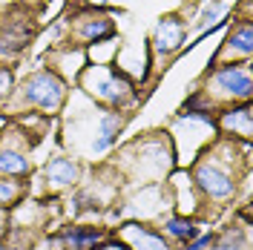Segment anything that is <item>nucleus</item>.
<instances>
[{"mask_svg": "<svg viewBox=\"0 0 253 250\" xmlns=\"http://www.w3.org/2000/svg\"><path fill=\"white\" fill-rule=\"evenodd\" d=\"M63 95H66V83H63L55 72L41 69L23 81V104L38 107L43 112H55L63 104Z\"/></svg>", "mask_w": 253, "mask_h": 250, "instance_id": "nucleus-1", "label": "nucleus"}, {"mask_svg": "<svg viewBox=\"0 0 253 250\" xmlns=\"http://www.w3.org/2000/svg\"><path fill=\"white\" fill-rule=\"evenodd\" d=\"M207 95L227 98V101H248V98H251V69H248V63L219 66V69L210 75Z\"/></svg>", "mask_w": 253, "mask_h": 250, "instance_id": "nucleus-2", "label": "nucleus"}, {"mask_svg": "<svg viewBox=\"0 0 253 250\" xmlns=\"http://www.w3.org/2000/svg\"><path fill=\"white\" fill-rule=\"evenodd\" d=\"M196 184H199V190L205 196L216 199V202H224V199H230L236 193V181H233L230 170L221 167L219 161H199V167H196Z\"/></svg>", "mask_w": 253, "mask_h": 250, "instance_id": "nucleus-3", "label": "nucleus"}, {"mask_svg": "<svg viewBox=\"0 0 253 250\" xmlns=\"http://www.w3.org/2000/svg\"><path fill=\"white\" fill-rule=\"evenodd\" d=\"M89 92L98 95L101 101H107L112 107H118V104H124L126 98H129V83H126L121 75H115V72H101V75H89Z\"/></svg>", "mask_w": 253, "mask_h": 250, "instance_id": "nucleus-4", "label": "nucleus"}, {"mask_svg": "<svg viewBox=\"0 0 253 250\" xmlns=\"http://www.w3.org/2000/svg\"><path fill=\"white\" fill-rule=\"evenodd\" d=\"M184 43V26H181V20L178 17H161V23H158L156 29V49L158 55H170L175 49Z\"/></svg>", "mask_w": 253, "mask_h": 250, "instance_id": "nucleus-5", "label": "nucleus"}, {"mask_svg": "<svg viewBox=\"0 0 253 250\" xmlns=\"http://www.w3.org/2000/svg\"><path fill=\"white\" fill-rule=\"evenodd\" d=\"M124 239L129 242L132 250H170V245H167L164 236H158L156 230H150V227H144V224H126Z\"/></svg>", "mask_w": 253, "mask_h": 250, "instance_id": "nucleus-6", "label": "nucleus"}, {"mask_svg": "<svg viewBox=\"0 0 253 250\" xmlns=\"http://www.w3.org/2000/svg\"><path fill=\"white\" fill-rule=\"evenodd\" d=\"M29 35L32 32H26V29L15 32V20H3L0 23V58H15V55H20L26 49V43H29Z\"/></svg>", "mask_w": 253, "mask_h": 250, "instance_id": "nucleus-7", "label": "nucleus"}, {"mask_svg": "<svg viewBox=\"0 0 253 250\" xmlns=\"http://www.w3.org/2000/svg\"><path fill=\"white\" fill-rule=\"evenodd\" d=\"M43 175H46V181L52 184V187H69V184H75L78 181V164L72 161V158H52L46 164V170H43Z\"/></svg>", "mask_w": 253, "mask_h": 250, "instance_id": "nucleus-8", "label": "nucleus"}, {"mask_svg": "<svg viewBox=\"0 0 253 250\" xmlns=\"http://www.w3.org/2000/svg\"><path fill=\"white\" fill-rule=\"evenodd\" d=\"M124 115L121 112H104L101 115V129H98V138L92 141V153H104L107 147H112L118 141V132L124 129Z\"/></svg>", "mask_w": 253, "mask_h": 250, "instance_id": "nucleus-9", "label": "nucleus"}, {"mask_svg": "<svg viewBox=\"0 0 253 250\" xmlns=\"http://www.w3.org/2000/svg\"><path fill=\"white\" fill-rule=\"evenodd\" d=\"M81 20H84V29H81V41L84 43H98V41H107V38L115 35L112 20L104 15H89V17H81Z\"/></svg>", "mask_w": 253, "mask_h": 250, "instance_id": "nucleus-10", "label": "nucleus"}, {"mask_svg": "<svg viewBox=\"0 0 253 250\" xmlns=\"http://www.w3.org/2000/svg\"><path fill=\"white\" fill-rule=\"evenodd\" d=\"M0 172L6 175H26L29 172V158L12 144H0Z\"/></svg>", "mask_w": 253, "mask_h": 250, "instance_id": "nucleus-11", "label": "nucleus"}, {"mask_svg": "<svg viewBox=\"0 0 253 250\" xmlns=\"http://www.w3.org/2000/svg\"><path fill=\"white\" fill-rule=\"evenodd\" d=\"M227 55H242V58L251 55V23H239L236 32H230L227 43L221 49V58H227Z\"/></svg>", "mask_w": 253, "mask_h": 250, "instance_id": "nucleus-12", "label": "nucleus"}, {"mask_svg": "<svg viewBox=\"0 0 253 250\" xmlns=\"http://www.w3.org/2000/svg\"><path fill=\"white\" fill-rule=\"evenodd\" d=\"M221 121H224L227 129L239 132L242 138H251V107H248V104L239 107V110H227L221 115Z\"/></svg>", "mask_w": 253, "mask_h": 250, "instance_id": "nucleus-13", "label": "nucleus"}, {"mask_svg": "<svg viewBox=\"0 0 253 250\" xmlns=\"http://www.w3.org/2000/svg\"><path fill=\"white\" fill-rule=\"evenodd\" d=\"M63 242H69L72 250H86L89 245L101 242V230H95V227H69V230H63Z\"/></svg>", "mask_w": 253, "mask_h": 250, "instance_id": "nucleus-14", "label": "nucleus"}, {"mask_svg": "<svg viewBox=\"0 0 253 250\" xmlns=\"http://www.w3.org/2000/svg\"><path fill=\"white\" fill-rule=\"evenodd\" d=\"M164 233L170 239H175V242H181V245H187V242H193L199 236V227L190 219H167L164 221Z\"/></svg>", "mask_w": 253, "mask_h": 250, "instance_id": "nucleus-15", "label": "nucleus"}, {"mask_svg": "<svg viewBox=\"0 0 253 250\" xmlns=\"http://www.w3.org/2000/svg\"><path fill=\"white\" fill-rule=\"evenodd\" d=\"M17 196H20V187H17L15 181H3V178H0V204L15 202Z\"/></svg>", "mask_w": 253, "mask_h": 250, "instance_id": "nucleus-16", "label": "nucleus"}, {"mask_svg": "<svg viewBox=\"0 0 253 250\" xmlns=\"http://www.w3.org/2000/svg\"><path fill=\"white\" fill-rule=\"evenodd\" d=\"M221 9H224V6H221V3H213V6H210V3H207L205 9H202V15H199V26H207V23H210V20H216V17L221 15Z\"/></svg>", "mask_w": 253, "mask_h": 250, "instance_id": "nucleus-17", "label": "nucleus"}, {"mask_svg": "<svg viewBox=\"0 0 253 250\" xmlns=\"http://www.w3.org/2000/svg\"><path fill=\"white\" fill-rule=\"evenodd\" d=\"M207 245H213V236H210V233H207V236H199V239H193V242H190L184 250H205Z\"/></svg>", "mask_w": 253, "mask_h": 250, "instance_id": "nucleus-18", "label": "nucleus"}, {"mask_svg": "<svg viewBox=\"0 0 253 250\" xmlns=\"http://www.w3.org/2000/svg\"><path fill=\"white\" fill-rule=\"evenodd\" d=\"M9 83H12V72H9L6 66H0V95L9 89Z\"/></svg>", "mask_w": 253, "mask_h": 250, "instance_id": "nucleus-19", "label": "nucleus"}, {"mask_svg": "<svg viewBox=\"0 0 253 250\" xmlns=\"http://www.w3.org/2000/svg\"><path fill=\"white\" fill-rule=\"evenodd\" d=\"M3 224H6V210L0 207V227H3Z\"/></svg>", "mask_w": 253, "mask_h": 250, "instance_id": "nucleus-20", "label": "nucleus"}, {"mask_svg": "<svg viewBox=\"0 0 253 250\" xmlns=\"http://www.w3.org/2000/svg\"><path fill=\"white\" fill-rule=\"evenodd\" d=\"M29 3H35V0H29Z\"/></svg>", "mask_w": 253, "mask_h": 250, "instance_id": "nucleus-21", "label": "nucleus"}, {"mask_svg": "<svg viewBox=\"0 0 253 250\" xmlns=\"http://www.w3.org/2000/svg\"><path fill=\"white\" fill-rule=\"evenodd\" d=\"M0 250H3V245H0Z\"/></svg>", "mask_w": 253, "mask_h": 250, "instance_id": "nucleus-22", "label": "nucleus"}]
</instances>
